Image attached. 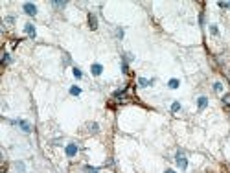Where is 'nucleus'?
Returning a JSON list of instances; mask_svg holds the SVG:
<instances>
[{
	"mask_svg": "<svg viewBox=\"0 0 230 173\" xmlns=\"http://www.w3.org/2000/svg\"><path fill=\"white\" fill-rule=\"evenodd\" d=\"M90 72L94 74V76H99V74H101L103 72V67H101V65H92V68H90Z\"/></svg>",
	"mask_w": 230,
	"mask_h": 173,
	"instance_id": "0eeeda50",
	"label": "nucleus"
},
{
	"mask_svg": "<svg viewBox=\"0 0 230 173\" xmlns=\"http://www.w3.org/2000/svg\"><path fill=\"white\" fill-rule=\"evenodd\" d=\"M88 131L90 133H98V124H88Z\"/></svg>",
	"mask_w": 230,
	"mask_h": 173,
	"instance_id": "ddd939ff",
	"label": "nucleus"
},
{
	"mask_svg": "<svg viewBox=\"0 0 230 173\" xmlns=\"http://www.w3.org/2000/svg\"><path fill=\"white\" fill-rule=\"evenodd\" d=\"M9 61H11V59H9V55L6 54V55H4V65H8V63H9Z\"/></svg>",
	"mask_w": 230,
	"mask_h": 173,
	"instance_id": "5701e85b",
	"label": "nucleus"
},
{
	"mask_svg": "<svg viewBox=\"0 0 230 173\" xmlns=\"http://www.w3.org/2000/svg\"><path fill=\"white\" fill-rule=\"evenodd\" d=\"M122 72H129V70H127V63H125V61H123V63H122Z\"/></svg>",
	"mask_w": 230,
	"mask_h": 173,
	"instance_id": "412c9836",
	"label": "nucleus"
},
{
	"mask_svg": "<svg viewBox=\"0 0 230 173\" xmlns=\"http://www.w3.org/2000/svg\"><path fill=\"white\" fill-rule=\"evenodd\" d=\"M210 32H212V35H217V26H210Z\"/></svg>",
	"mask_w": 230,
	"mask_h": 173,
	"instance_id": "4be33fe9",
	"label": "nucleus"
},
{
	"mask_svg": "<svg viewBox=\"0 0 230 173\" xmlns=\"http://www.w3.org/2000/svg\"><path fill=\"white\" fill-rule=\"evenodd\" d=\"M11 124H13V125H18V127L24 131V133H31V131H33L31 124H28V122H24V120H13Z\"/></svg>",
	"mask_w": 230,
	"mask_h": 173,
	"instance_id": "f257e3e1",
	"label": "nucleus"
},
{
	"mask_svg": "<svg viewBox=\"0 0 230 173\" xmlns=\"http://www.w3.org/2000/svg\"><path fill=\"white\" fill-rule=\"evenodd\" d=\"M175 160H177V164H179V168H181V170H186V168H188V160H186V157H184V155L181 153V151L177 153Z\"/></svg>",
	"mask_w": 230,
	"mask_h": 173,
	"instance_id": "f03ea898",
	"label": "nucleus"
},
{
	"mask_svg": "<svg viewBox=\"0 0 230 173\" xmlns=\"http://www.w3.org/2000/svg\"><path fill=\"white\" fill-rule=\"evenodd\" d=\"M221 89H223L221 83H214V90H216V92H221Z\"/></svg>",
	"mask_w": 230,
	"mask_h": 173,
	"instance_id": "f3484780",
	"label": "nucleus"
},
{
	"mask_svg": "<svg viewBox=\"0 0 230 173\" xmlns=\"http://www.w3.org/2000/svg\"><path fill=\"white\" fill-rule=\"evenodd\" d=\"M6 22H8V24H13V22H15V19H13V17H8V19H6Z\"/></svg>",
	"mask_w": 230,
	"mask_h": 173,
	"instance_id": "b1692460",
	"label": "nucleus"
},
{
	"mask_svg": "<svg viewBox=\"0 0 230 173\" xmlns=\"http://www.w3.org/2000/svg\"><path fill=\"white\" fill-rule=\"evenodd\" d=\"M85 171H87V173H98V168H90V166H87V168H85Z\"/></svg>",
	"mask_w": 230,
	"mask_h": 173,
	"instance_id": "dca6fc26",
	"label": "nucleus"
},
{
	"mask_svg": "<svg viewBox=\"0 0 230 173\" xmlns=\"http://www.w3.org/2000/svg\"><path fill=\"white\" fill-rule=\"evenodd\" d=\"M219 8L227 9V8H230V2H219Z\"/></svg>",
	"mask_w": 230,
	"mask_h": 173,
	"instance_id": "6ab92c4d",
	"label": "nucleus"
},
{
	"mask_svg": "<svg viewBox=\"0 0 230 173\" xmlns=\"http://www.w3.org/2000/svg\"><path fill=\"white\" fill-rule=\"evenodd\" d=\"M72 72H74V76H76L77 79H79V78H81V76H83V74H81V70H79L77 67H74V70H72Z\"/></svg>",
	"mask_w": 230,
	"mask_h": 173,
	"instance_id": "2eb2a0df",
	"label": "nucleus"
},
{
	"mask_svg": "<svg viewBox=\"0 0 230 173\" xmlns=\"http://www.w3.org/2000/svg\"><path fill=\"white\" fill-rule=\"evenodd\" d=\"M66 2H53V8H64Z\"/></svg>",
	"mask_w": 230,
	"mask_h": 173,
	"instance_id": "a211bd4d",
	"label": "nucleus"
},
{
	"mask_svg": "<svg viewBox=\"0 0 230 173\" xmlns=\"http://www.w3.org/2000/svg\"><path fill=\"white\" fill-rule=\"evenodd\" d=\"M179 111H181V103H179V101H175V103L171 105V113H179Z\"/></svg>",
	"mask_w": 230,
	"mask_h": 173,
	"instance_id": "f8f14e48",
	"label": "nucleus"
},
{
	"mask_svg": "<svg viewBox=\"0 0 230 173\" xmlns=\"http://www.w3.org/2000/svg\"><path fill=\"white\" fill-rule=\"evenodd\" d=\"M70 94H72V96H79V94H81V89H79V86H70Z\"/></svg>",
	"mask_w": 230,
	"mask_h": 173,
	"instance_id": "9d476101",
	"label": "nucleus"
},
{
	"mask_svg": "<svg viewBox=\"0 0 230 173\" xmlns=\"http://www.w3.org/2000/svg\"><path fill=\"white\" fill-rule=\"evenodd\" d=\"M223 103L227 105V107H230V94H225L223 96Z\"/></svg>",
	"mask_w": 230,
	"mask_h": 173,
	"instance_id": "4468645a",
	"label": "nucleus"
},
{
	"mask_svg": "<svg viewBox=\"0 0 230 173\" xmlns=\"http://www.w3.org/2000/svg\"><path fill=\"white\" fill-rule=\"evenodd\" d=\"M138 85H140V86H149V85H153V79H146V78H140V79H138Z\"/></svg>",
	"mask_w": 230,
	"mask_h": 173,
	"instance_id": "1a4fd4ad",
	"label": "nucleus"
},
{
	"mask_svg": "<svg viewBox=\"0 0 230 173\" xmlns=\"http://www.w3.org/2000/svg\"><path fill=\"white\" fill-rule=\"evenodd\" d=\"M197 105H199V109H201V111H203V109H204V107H206V105H208V100H206V98H204V96H201V98H199V100H197Z\"/></svg>",
	"mask_w": 230,
	"mask_h": 173,
	"instance_id": "6e6552de",
	"label": "nucleus"
},
{
	"mask_svg": "<svg viewBox=\"0 0 230 173\" xmlns=\"http://www.w3.org/2000/svg\"><path fill=\"white\" fill-rule=\"evenodd\" d=\"M166 173H175V171L173 170H166Z\"/></svg>",
	"mask_w": 230,
	"mask_h": 173,
	"instance_id": "a878e982",
	"label": "nucleus"
},
{
	"mask_svg": "<svg viewBox=\"0 0 230 173\" xmlns=\"http://www.w3.org/2000/svg\"><path fill=\"white\" fill-rule=\"evenodd\" d=\"M76 155H77V146L76 144H68L66 146V157L72 159V157H76Z\"/></svg>",
	"mask_w": 230,
	"mask_h": 173,
	"instance_id": "7ed1b4c3",
	"label": "nucleus"
},
{
	"mask_svg": "<svg viewBox=\"0 0 230 173\" xmlns=\"http://www.w3.org/2000/svg\"><path fill=\"white\" fill-rule=\"evenodd\" d=\"M24 30H26V33H28V35H29V37H31V39L35 37V26H33V24H29V22H28L26 26H24Z\"/></svg>",
	"mask_w": 230,
	"mask_h": 173,
	"instance_id": "423d86ee",
	"label": "nucleus"
},
{
	"mask_svg": "<svg viewBox=\"0 0 230 173\" xmlns=\"http://www.w3.org/2000/svg\"><path fill=\"white\" fill-rule=\"evenodd\" d=\"M225 171H227V173H230V166H225Z\"/></svg>",
	"mask_w": 230,
	"mask_h": 173,
	"instance_id": "393cba45",
	"label": "nucleus"
},
{
	"mask_svg": "<svg viewBox=\"0 0 230 173\" xmlns=\"http://www.w3.org/2000/svg\"><path fill=\"white\" fill-rule=\"evenodd\" d=\"M17 170L21 173H24V164H22V162H18V164H17Z\"/></svg>",
	"mask_w": 230,
	"mask_h": 173,
	"instance_id": "aec40b11",
	"label": "nucleus"
},
{
	"mask_svg": "<svg viewBox=\"0 0 230 173\" xmlns=\"http://www.w3.org/2000/svg\"><path fill=\"white\" fill-rule=\"evenodd\" d=\"M179 85H181V83H179V79H169V83H168L169 89H177Z\"/></svg>",
	"mask_w": 230,
	"mask_h": 173,
	"instance_id": "9b49d317",
	"label": "nucleus"
},
{
	"mask_svg": "<svg viewBox=\"0 0 230 173\" xmlns=\"http://www.w3.org/2000/svg\"><path fill=\"white\" fill-rule=\"evenodd\" d=\"M88 26H90V30H96V28H98V19H96V15L88 13Z\"/></svg>",
	"mask_w": 230,
	"mask_h": 173,
	"instance_id": "20e7f679",
	"label": "nucleus"
},
{
	"mask_svg": "<svg viewBox=\"0 0 230 173\" xmlns=\"http://www.w3.org/2000/svg\"><path fill=\"white\" fill-rule=\"evenodd\" d=\"M24 11L28 15H35L37 13V8H35V4H24Z\"/></svg>",
	"mask_w": 230,
	"mask_h": 173,
	"instance_id": "39448f33",
	"label": "nucleus"
}]
</instances>
